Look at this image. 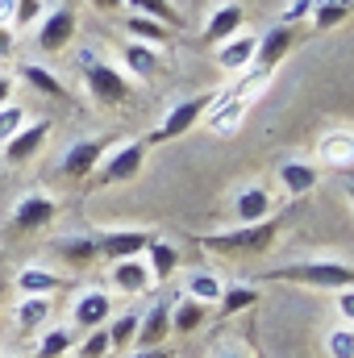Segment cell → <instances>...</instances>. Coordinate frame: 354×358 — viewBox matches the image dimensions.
Returning <instances> with one entry per match:
<instances>
[{"label":"cell","mask_w":354,"mask_h":358,"mask_svg":"<svg viewBox=\"0 0 354 358\" xmlns=\"http://www.w3.org/2000/svg\"><path fill=\"white\" fill-rule=\"evenodd\" d=\"M200 325H204V304L179 296L176 304H171V334H196Z\"/></svg>","instance_id":"cell-32"},{"label":"cell","mask_w":354,"mask_h":358,"mask_svg":"<svg viewBox=\"0 0 354 358\" xmlns=\"http://www.w3.org/2000/svg\"><path fill=\"white\" fill-rule=\"evenodd\" d=\"M217 358H250L238 342H221V350H217Z\"/></svg>","instance_id":"cell-43"},{"label":"cell","mask_w":354,"mask_h":358,"mask_svg":"<svg viewBox=\"0 0 354 358\" xmlns=\"http://www.w3.org/2000/svg\"><path fill=\"white\" fill-rule=\"evenodd\" d=\"M76 8L71 4H55V8H46V17L38 21V29H34V38H38V46L46 50V55H59L63 46H71V38H76Z\"/></svg>","instance_id":"cell-9"},{"label":"cell","mask_w":354,"mask_h":358,"mask_svg":"<svg viewBox=\"0 0 354 358\" xmlns=\"http://www.w3.org/2000/svg\"><path fill=\"white\" fill-rule=\"evenodd\" d=\"M146 138H121V142H108V150L100 155V163H96V183H104V187H117V183H129V179H138L142 171V163H146Z\"/></svg>","instance_id":"cell-5"},{"label":"cell","mask_w":354,"mask_h":358,"mask_svg":"<svg viewBox=\"0 0 354 358\" xmlns=\"http://www.w3.org/2000/svg\"><path fill=\"white\" fill-rule=\"evenodd\" d=\"M25 121H29V108H21L17 100L0 104V146H4V142H8V138H13V134L25 125Z\"/></svg>","instance_id":"cell-37"},{"label":"cell","mask_w":354,"mask_h":358,"mask_svg":"<svg viewBox=\"0 0 354 358\" xmlns=\"http://www.w3.org/2000/svg\"><path fill=\"white\" fill-rule=\"evenodd\" d=\"M279 187L288 192V196H309L317 183H321V171H317V163H309V159H283L279 163Z\"/></svg>","instance_id":"cell-20"},{"label":"cell","mask_w":354,"mask_h":358,"mask_svg":"<svg viewBox=\"0 0 354 358\" xmlns=\"http://www.w3.org/2000/svg\"><path fill=\"white\" fill-rule=\"evenodd\" d=\"M267 279L300 283V287H313V292H342V287H354V267L342 263V259H300V263L275 267Z\"/></svg>","instance_id":"cell-2"},{"label":"cell","mask_w":354,"mask_h":358,"mask_svg":"<svg viewBox=\"0 0 354 358\" xmlns=\"http://www.w3.org/2000/svg\"><path fill=\"white\" fill-rule=\"evenodd\" d=\"M229 213H234V225L267 221V217H275V196H271L267 183H242L229 196Z\"/></svg>","instance_id":"cell-8"},{"label":"cell","mask_w":354,"mask_h":358,"mask_svg":"<svg viewBox=\"0 0 354 358\" xmlns=\"http://www.w3.org/2000/svg\"><path fill=\"white\" fill-rule=\"evenodd\" d=\"M325 355L330 358H354V325L338 321V325L325 334Z\"/></svg>","instance_id":"cell-36"},{"label":"cell","mask_w":354,"mask_h":358,"mask_svg":"<svg viewBox=\"0 0 354 358\" xmlns=\"http://www.w3.org/2000/svg\"><path fill=\"white\" fill-rule=\"evenodd\" d=\"M55 213H59V204H55L50 192H25V196L13 200L8 225H13L17 234H34V229H46V225L55 221Z\"/></svg>","instance_id":"cell-7"},{"label":"cell","mask_w":354,"mask_h":358,"mask_svg":"<svg viewBox=\"0 0 354 358\" xmlns=\"http://www.w3.org/2000/svg\"><path fill=\"white\" fill-rule=\"evenodd\" d=\"M279 238V221L267 217V221H255V225H234V229H217V234H200L196 246L213 250V255H263L275 246Z\"/></svg>","instance_id":"cell-3"},{"label":"cell","mask_w":354,"mask_h":358,"mask_svg":"<svg viewBox=\"0 0 354 358\" xmlns=\"http://www.w3.org/2000/svg\"><path fill=\"white\" fill-rule=\"evenodd\" d=\"M50 313H55L50 296H21V300L13 304V325H17L21 334H34V329H42V325L50 321Z\"/></svg>","instance_id":"cell-22"},{"label":"cell","mask_w":354,"mask_h":358,"mask_svg":"<svg viewBox=\"0 0 354 358\" xmlns=\"http://www.w3.org/2000/svg\"><path fill=\"white\" fill-rule=\"evenodd\" d=\"M125 38H134V42H146V46H167L171 29H167L163 21H150V17H138V13H129V21H125Z\"/></svg>","instance_id":"cell-29"},{"label":"cell","mask_w":354,"mask_h":358,"mask_svg":"<svg viewBox=\"0 0 354 358\" xmlns=\"http://www.w3.org/2000/svg\"><path fill=\"white\" fill-rule=\"evenodd\" d=\"M104 150H108V138H76V142H67L63 155H59V176L63 179H88Z\"/></svg>","instance_id":"cell-10"},{"label":"cell","mask_w":354,"mask_h":358,"mask_svg":"<svg viewBox=\"0 0 354 358\" xmlns=\"http://www.w3.org/2000/svg\"><path fill=\"white\" fill-rule=\"evenodd\" d=\"M71 350H76V334H71V325H55V329L42 334V342H38L34 358H67Z\"/></svg>","instance_id":"cell-30"},{"label":"cell","mask_w":354,"mask_h":358,"mask_svg":"<svg viewBox=\"0 0 354 358\" xmlns=\"http://www.w3.org/2000/svg\"><path fill=\"white\" fill-rule=\"evenodd\" d=\"M167 338H171V304H150L142 313V321H138L134 346L138 350H150V346H167Z\"/></svg>","instance_id":"cell-19"},{"label":"cell","mask_w":354,"mask_h":358,"mask_svg":"<svg viewBox=\"0 0 354 358\" xmlns=\"http://www.w3.org/2000/svg\"><path fill=\"white\" fill-rule=\"evenodd\" d=\"M108 317H113V296L108 292H100V287H84L76 300H71V329H100V325H108Z\"/></svg>","instance_id":"cell-14"},{"label":"cell","mask_w":354,"mask_h":358,"mask_svg":"<svg viewBox=\"0 0 354 358\" xmlns=\"http://www.w3.org/2000/svg\"><path fill=\"white\" fill-rule=\"evenodd\" d=\"M92 4H96L100 13H121V8H125V0H92Z\"/></svg>","instance_id":"cell-45"},{"label":"cell","mask_w":354,"mask_h":358,"mask_svg":"<svg viewBox=\"0 0 354 358\" xmlns=\"http://www.w3.org/2000/svg\"><path fill=\"white\" fill-rule=\"evenodd\" d=\"M263 300V292L259 287H246V283H234V287H225L221 292V313H246V308H255Z\"/></svg>","instance_id":"cell-34"},{"label":"cell","mask_w":354,"mask_h":358,"mask_svg":"<svg viewBox=\"0 0 354 358\" xmlns=\"http://www.w3.org/2000/svg\"><path fill=\"white\" fill-rule=\"evenodd\" d=\"M8 55H13V25L0 21V59H8Z\"/></svg>","instance_id":"cell-41"},{"label":"cell","mask_w":354,"mask_h":358,"mask_svg":"<svg viewBox=\"0 0 354 358\" xmlns=\"http://www.w3.org/2000/svg\"><path fill=\"white\" fill-rule=\"evenodd\" d=\"M242 29H246V8H242V0H221V4H213V13H208L200 38H204V46H221L225 38H234V34H242Z\"/></svg>","instance_id":"cell-13"},{"label":"cell","mask_w":354,"mask_h":358,"mask_svg":"<svg viewBox=\"0 0 354 358\" xmlns=\"http://www.w3.org/2000/svg\"><path fill=\"white\" fill-rule=\"evenodd\" d=\"M334 308H338V317L354 325V287H342V292H334Z\"/></svg>","instance_id":"cell-40"},{"label":"cell","mask_w":354,"mask_h":358,"mask_svg":"<svg viewBox=\"0 0 354 358\" xmlns=\"http://www.w3.org/2000/svg\"><path fill=\"white\" fill-rule=\"evenodd\" d=\"M76 350H80L84 358H108V355H113V342H108V329H104V325H100V329H88V338H84V342H80Z\"/></svg>","instance_id":"cell-38"},{"label":"cell","mask_w":354,"mask_h":358,"mask_svg":"<svg viewBox=\"0 0 354 358\" xmlns=\"http://www.w3.org/2000/svg\"><path fill=\"white\" fill-rule=\"evenodd\" d=\"M317 163L330 167V171H351L354 167V129H346V125L325 129L317 138Z\"/></svg>","instance_id":"cell-16"},{"label":"cell","mask_w":354,"mask_h":358,"mask_svg":"<svg viewBox=\"0 0 354 358\" xmlns=\"http://www.w3.org/2000/svg\"><path fill=\"white\" fill-rule=\"evenodd\" d=\"M125 358H171V350H163V346H150V350H129Z\"/></svg>","instance_id":"cell-44"},{"label":"cell","mask_w":354,"mask_h":358,"mask_svg":"<svg viewBox=\"0 0 354 358\" xmlns=\"http://www.w3.org/2000/svg\"><path fill=\"white\" fill-rule=\"evenodd\" d=\"M108 283H113V292L134 300V296H146L155 287V275L146 267V259H117L113 271H108Z\"/></svg>","instance_id":"cell-18"},{"label":"cell","mask_w":354,"mask_h":358,"mask_svg":"<svg viewBox=\"0 0 354 358\" xmlns=\"http://www.w3.org/2000/svg\"><path fill=\"white\" fill-rule=\"evenodd\" d=\"M17 292L21 296H55L59 287H63V275L59 271H50V267H42V263H29V267H21L17 271Z\"/></svg>","instance_id":"cell-21"},{"label":"cell","mask_w":354,"mask_h":358,"mask_svg":"<svg viewBox=\"0 0 354 358\" xmlns=\"http://www.w3.org/2000/svg\"><path fill=\"white\" fill-rule=\"evenodd\" d=\"M213 59H217V67H221L225 76H242V71H250L255 59H259V34L242 29V34L225 38L221 46H213Z\"/></svg>","instance_id":"cell-12"},{"label":"cell","mask_w":354,"mask_h":358,"mask_svg":"<svg viewBox=\"0 0 354 358\" xmlns=\"http://www.w3.org/2000/svg\"><path fill=\"white\" fill-rule=\"evenodd\" d=\"M351 8H354L351 0H317V8H313L309 21H313L317 29H334V25H342V21L351 17Z\"/></svg>","instance_id":"cell-35"},{"label":"cell","mask_w":354,"mask_h":358,"mask_svg":"<svg viewBox=\"0 0 354 358\" xmlns=\"http://www.w3.org/2000/svg\"><path fill=\"white\" fill-rule=\"evenodd\" d=\"M221 292H225V283H221V275H213V271H204V267H196V271H187V279H183V296L187 300H196V304H217L221 300Z\"/></svg>","instance_id":"cell-25"},{"label":"cell","mask_w":354,"mask_h":358,"mask_svg":"<svg viewBox=\"0 0 354 358\" xmlns=\"http://www.w3.org/2000/svg\"><path fill=\"white\" fill-rule=\"evenodd\" d=\"M55 250H59V259H67V263H76V267H88V263L100 259L96 238H84V234H63V238H55Z\"/></svg>","instance_id":"cell-26"},{"label":"cell","mask_w":354,"mask_h":358,"mask_svg":"<svg viewBox=\"0 0 354 358\" xmlns=\"http://www.w3.org/2000/svg\"><path fill=\"white\" fill-rule=\"evenodd\" d=\"M46 138H50V121H46V117H34V121H25V125L0 146V159H4L8 167H21V163H29V159L46 146Z\"/></svg>","instance_id":"cell-11"},{"label":"cell","mask_w":354,"mask_h":358,"mask_svg":"<svg viewBox=\"0 0 354 358\" xmlns=\"http://www.w3.org/2000/svg\"><path fill=\"white\" fill-rule=\"evenodd\" d=\"M142 259H146V267H150V275H155V283H163V279H171V275H176V267H179V246L155 234Z\"/></svg>","instance_id":"cell-24"},{"label":"cell","mask_w":354,"mask_h":358,"mask_svg":"<svg viewBox=\"0 0 354 358\" xmlns=\"http://www.w3.org/2000/svg\"><path fill=\"white\" fill-rule=\"evenodd\" d=\"M217 100V92H200V96H183V100H176L167 113H163V121L155 125V142H176V138H183V134H192L200 121H204V113H208V104Z\"/></svg>","instance_id":"cell-6"},{"label":"cell","mask_w":354,"mask_h":358,"mask_svg":"<svg viewBox=\"0 0 354 358\" xmlns=\"http://www.w3.org/2000/svg\"><path fill=\"white\" fill-rule=\"evenodd\" d=\"M313 8H317V0H288V8H283L279 25H296V21H309V17H313Z\"/></svg>","instance_id":"cell-39"},{"label":"cell","mask_w":354,"mask_h":358,"mask_svg":"<svg viewBox=\"0 0 354 358\" xmlns=\"http://www.w3.org/2000/svg\"><path fill=\"white\" fill-rule=\"evenodd\" d=\"M21 80H25L34 92L50 96V100H63V96H67V84H63L46 63H25V67H21Z\"/></svg>","instance_id":"cell-28"},{"label":"cell","mask_w":354,"mask_h":358,"mask_svg":"<svg viewBox=\"0 0 354 358\" xmlns=\"http://www.w3.org/2000/svg\"><path fill=\"white\" fill-rule=\"evenodd\" d=\"M292 42H296V29H292V25H271L263 38H259V59H255V67L275 71V63L292 50Z\"/></svg>","instance_id":"cell-23"},{"label":"cell","mask_w":354,"mask_h":358,"mask_svg":"<svg viewBox=\"0 0 354 358\" xmlns=\"http://www.w3.org/2000/svg\"><path fill=\"white\" fill-rule=\"evenodd\" d=\"M271 76L275 71H267V67H250V71H242L229 88L217 92V100L208 104V113H204V129H213V134H238L242 129V121H246V113L255 108V100L271 88Z\"/></svg>","instance_id":"cell-1"},{"label":"cell","mask_w":354,"mask_h":358,"mask_svg":"<svg viewBox=\"0 0 354 358\" xmlns=\"http://www.w3.org/2000/svg\"><path fill=\"white\" fill-rule=\"evenodd\" d=\"M13 92H17V80H13L8 71H0V104H8V100H13Z\"/></svg>","instance_id":"cell-42"},{"label":"cell","mask_w":354,"mask_h":358,"mask_svg":"<svg viewBox=\"0 0 354 358\" xmlns=\"http://www.w3.org/2000/svg\"><path fill=\"white\" fill-rule=\"evenodd\" d=\"M13 358H17V355H13Z\"/></svg>","instance_id":"cell-47"},{"label":"cell","mask_w":354,"mask_h":358,"mask_svg":"<svg viewBox=\"0 0 354 358\" xmlns=\"http://www.w3.org/2000/svg\"><path fill=\"white\" fill-rule=\"evenodd\" d=\"M346 196H351V208H354V179H346Z\"/></svg>","instance_id":"cell-46"},{"label":"cell","mask_w":354,"mask_h":358,"mask_svg":"<svg viewBox=\"0 0 354 358\" xmlns=\"http://www.w3.org/2000/svg\"><path fill=\"white\" fill-rule=\"evenodd\" d=\"M46 0H13V17H8V25H13V34H29V29H38V21L46 17Z\"/></svg>","instance_id":"cell-33"},{"label":"cell","mask_w":354,"mask_h":358,"mask_svg":"<svg viewBox=\"0 0 354 358\" xmlns=\"http://www.w3.org/2000/svg\"><path fill=\"white\" fill-rule=\"evenodd\" d=\"M150 229H108V234H100L96 238V246H100V259H142L146 255V246H150Z\"/></svg>","instance_id":"cell-17"},{"label":"cell","mask_w":354,"mask_h":358,"mask_svg":"<svg viewBox=\"0 0 354 358\" xmlns=\"http://www.w3.org/2000/svg\"><path fill=\"white\" fill-rule=\"evenodd\" d=\"M138 321H142V313H113L108 317V342H113V350H129L134 346V338H138Z\"/></svg>","instance_id":"cell-31"},{"label":"cell","mask_w":354,"mask_h":358,"mask_svg":"<svg viewBox=\"0 0 354 358\" xmlns=\"http://www.w3.org/2000/svg\"><path fill=\"white\" fill-rule=\"evenodd\" d=\"M121 71L129 76V80H138V84H146V80H155L159 71H163V55H159V46H146V42H134V38H125L121 42Z\"/></svg>","instance_id":"cell-15"},{"label":"cell","mask_w":354,"mask_h":358,"mask_svg":"<svg viewBox=\"0 0 354 358\" xmlns=\"http://www.w3.org/2000/svg\"><path fill=\"white\" fill-rule=\"evenodd\" d=\"M80 76H84L88 96L96 104H104V108H113V104H121L129 96V76L117 63L100 59L96 50H80Z\"/></svg>","instance_id":"cell-4"},{"label":"cell","mask_w":354,"mask_h":358,"mask_svg":"<svg viewBox=\"0 0 354 358\" xmlns=\"http://www.w3.org/2000/svg\"><path fill=\"white\" fill-rule=\"evenodd\" d=\"M125 8L138 13V17L163 21L167 29H183V13L176 8V0H125Z\"/></svg>","instance_id":"cell-27"}]
</instances>
